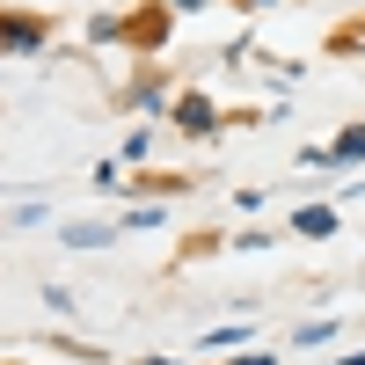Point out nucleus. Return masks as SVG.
Wrapping results in <instances>:
<instances>
[{
	"mask_svg": "<svg viewBox=\"0 0 365 365\" xmlns=\"http://www.w3.org/2000/svg\"><path fill=\"white\" fill-rule=\"evenodd\" d=\"M292 227L307 234V241H329V234H336V212H329V205H307V212H299Z\"/></svg>",
	"mask_w": 365,
	"mask_h": 365,
	"instance_id": "1",
	"label": "nucleus"
},
{
	"mask_svg": "<svg viewBox=\"0 0 365 365\" xmlns=\"http://www.w3.org/2000/svg\"><path fill=\"white\" fill-rule=\"evenodd\" d=\"M175 117H182V125H190V132H205V125H212V103H197V96H190V103H182Z\"/></svg>",
	"mask_w": 365,
	"mask_h": 365,
	"instance_id": "2",
	"label": "nucleus"
},
{
	"mask_svg": "<svg viewBox=\"0 0 365 365\" xmlns=\"http://www.w3.org/2000/svg\"><path fill=\"white\" fill-rule=\"evenodd\" d=\"M66 241H73V249H103L110 227H66Z\"/></svg>",
	"mask_w": 365,
	"mask_h": 365,
	"instance_id": "3",
	"label": "nucleus"
},
{
	"mask_svg": "<svg viewBox=\"0 0 365 365\" xmlns=\"http://www.w3.org/2000/svg\"><path fill=\"white\" fill-rule=\"evenodd\" d=\"M336 154H344V161H358V154H365V132H344V139H336Z\"/></svg>",
	"mask_w": 365,
	"mask_h": 365,
	"instance_id": "4",
	"label": "nucleus"
},
{
	"mask_svg": "<svg viewBox=\"0 0 365 365\" xmlns=\"http://www.w3.org/2000/svg\"><path fill=\"white\" fill-rule=\"evenodd\" d=\"M146 365H175V358H146Z\"/></svg>",
	"mask_w": 365,
	"mask_h": 365,
	"instance_id": "5",
	"label": "nucleus"
}]
</instances>
